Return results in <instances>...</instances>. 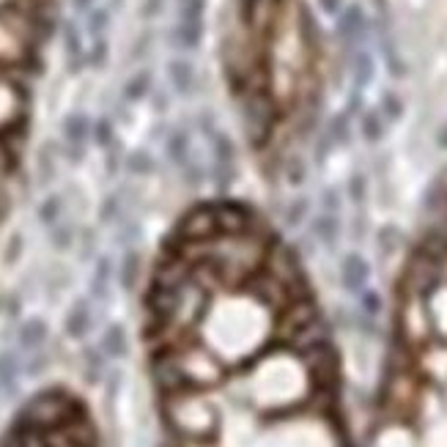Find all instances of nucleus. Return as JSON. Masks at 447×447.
I'll return each mask as SVG.
<instances>
[{
	"label": "nucleus",
	"instance_id": "nucleus-16",
	"mask_svg": "<svg viewBox=\"0 0 447 447\" xmlns=\"http://www.w3.org/2000/svg\"><path fill=\"white\" fill-rule=\"evenodd\" d=\"M63 50H66V61L72 72H80L88 63V50L83 47V36L74 22H63Z\"/></svg>",
	"mask_w": 447,
	"mask_h": 447
},
{
	"label": "nucleus",
	"instance_id": "nucleus-44",
	"mask_svg": "<svg viewBox=\"0 0 447 447\" xmlns=\"http://www.w3.org/2000/svg\"><path fill=\"white\" fill-rule=\"evenodd\" d=\"M116 217H118V198L110 195V198H105V204H102V209H99V220H102V223H113Z\"/></svg>",
	"mask_w": 447,
	"mask_h": 447
},
{
	"label": "nucleus",
	"instance_id": "nucleus-13",
	"mask_svg": "<svg viewBox=\"0 0 447 447\" xmlns=\"http://www.w3.org/2000/svg\"><path fill=\"white\" fill-rule=\"evenodd\" d=\"M340 236H343V225L338 215H327V212H318L310 223V239L318 244V247H327V250H335L340 244Z\"/></svg>",
	"mask_w": 447,
	"mask_h": 447
},
{
	"label": "nucleus",
	"instance_id": "nucleus-26",
	"mask_svg": "<svg viewBox=\"0 0 447 447\" xmlns=\"http://www.w3.org/2000/svg\"><path fill=\"white\" fill-rule=\"evenodd\" d=\"M110 280H113V261L107 255H102L96 261V269H94V280H91V294L96 299H107L110 294Z\"/></svg>",
	"mask_w": 447,
	"mask_h": 447
},
{
	"label": "nucleus",
	"instance_id": "nucleus-4",
	"mask_svg": "<svg viewBox=\"0 0 447 447\" xmlns=\"http://www.w3.org/2000/svg\"><path fill=\"white\" fill-rule=\"evenodd\" d=\"M39 17L19 8H0V69L22 66L33 58L39 41Z\"/></svg>",
	"mask_w": 447,
	"mask_h": 447
},
{
	"label": "nucleus",
	"instance_id": "nucleus-46",
	"mask_svg": "<svg viewBox=\"0 0 447 447\" xmlns=\"http://www.w3.org/2000/svg\"><path fill=\"white\" fill-rule=\"evenodd\" d=\"M33 354H36V357H33V360L28 362V368H25V371H28V376H39V373L47 368V357H44L41 351H33Z\"/></svg>",
	"mask_w": 447,
	"mask_h": 447
},
{
	"label": "nucleus",
	"instance_id": "nucleus-21",
	"mask_svg": "<svg viewBox=\"0 0 447 447\" xmlns=\"http://www.w3.org/2000/svg\"><path fill=\"white\" fill-rule=\"evenodd\" d=\"M401 247H404V230L398 225L387 223L376 230V252H379V261H393Z\"/></svg>",
	"mask_w": 447,
	"mask_h": 447
},
{
	"label": "nucleus",
	"instance_id": "nucleus-19",
	"mask_svg": "<svg viewBox=\"0 0 447 447\" xmlns=\"http://www.w3.org/2000/svg\"><path fill=\"white\" fill-rule=\"evenodd\" d=\"M204 22H184L179 19L176 28H173V44L182 50V52H195L201 44H204Z\"/></svg>",
	"mask_w": 447,
	"mask_h": 447
},
{
	"label": "nucleus",
	"instance_id": "nucleus-20",
	"mask_svg": "<svg viewBox=\"0 0 447 447\" xmlns=\"http://www.w3.org/2000/svg\"><path fill=\"white\" fill-rule=\"evenodd\" d=\"M99 349L105 357L110 360H121L129 354V338H127V329L121 324H110L105 332H102V340H99Z\"/></svg>",
	"mask_w": 447,
	"mask_h": 447
},
{
	"label": "nucleus",
	"instance_id": "nucleus-24",
	"mask_svg": "<svg viewBox=\"0 0 447 447\" xmlns=\"http://www.w3.org/2000/svg\"><path fill=\"white\" fill-rule=\"evenodd\" d=\"M165 154H168V160L173 162V165H184L187 160H190V135L184 132V129H173L171 135H168V140H165Z\"/></svg>",
	"mask_w": 447,
	"mask_h": 447
},
{
	"label": "nucleus",
	"instance_id": "nucleus-7",
	"mask_svg": "<svg viewBox=\"0 0 447 447\" xmlns=\"http://www.w3.org/2000/svg\"><path fill=\"white\" fill-rule=\"evenodd\" d=\"M371 274H373L371 261L357 250L346 252L338 263V280H340V288L346 294H362L371 283Z\"/></svg>",
	"mask_w": 447,
	"mask_h": 447
},
{
	"label": "nucleus",
	"instance_id": "nucleus-8",
	"mask_svg": "<svg viewBox=\"0 0 447 447\" xmlns=\"http://www.w3.org/2000/svg\"><path fill=\"white\" fill-rule=\"evenodd\" d=\"M371 447H423L420 437L415 434L412 423L406 420H384L373 434Z\"/></svg>",
	"mask_w": 447,
	"mask_h": 447
},
{
	"label": "nucleus",
	"instance_id": "nucleus-38",
	"mask_svg": "<svg viewBox=\"0 0 447 447\" xmlns=\"http://www.w3.org/2000/svg\"><path fill=\"white\" fill-rule=\"evenodd\" d=\"M14 165H17V157H14V149L8 146V140H6V138H0V182H6V179L11 176V171H14Z\"/></svg>",
	"mask_w": 447,
	"mask_h": 447
},
{
	"label": "nucleus",
	"instance_id": "nucleus-50",
	"mask_svg": "<svg viewBox=\"0 0 447 447\" xmlns=\"http://www.w3.org/2000/svg\"><path fill=\"white\" fill-rule=\"evenodd\" d=\"M6 215H8V193H6V187L0 182V223L6 220Z\"/></svg>",
	"mask_w": 447,
	"mask_h": 447
},
{
	"label": "nucleus",
	"instance_id": "nucleus-27",
	"mask_svg": "<svg viewBox=\"0 0 447 447\" xmlns=\"http://www.w3.org/2000/svg\"><path fill=\"white\" fill-rule=\"evenodd\" d=\"M310 215V198L307 195H294L285 206H283V225L285 228H299Z\"/></svg>",
	"mask_w": 447,
	"mask_h": 447
},
{
	"label": "nucleus",
	"instance_id": "nucleus-32",
	"mask_svg": "<svg viewBox=\"0 0 447 447\" xmlns=\"http://www.w3.org/2000/svg\"><path fill=\"white\" fill-rule=\"evenodd\" d=\"M61 212H63V198H61V195H47V198L39 204L36 217H39V223L41 225L52 228L55 223H61Z\"/></svg>",
	"mask_w": 447,
	"mask_h": 447
},
{
	"label": "nucleus",
	"instance_id": "nucleus-47",
	"mask_svg": "<svg viewBox=\"0 0 447 447\" xmlns=\"http://www.w3.org/2000/svg\"><path fill=\"white\" fill-rule=\"evenodd\" d=\"M365 230H368V220H365V215L360 212L357 220H354V225H351V239H354V241H362V239H365Z\"/></svg>",
	"mask_w": 447,
	"mask_h": 447
},
{
	"label": "nucleus",
	"instance_id": "nucleus-40",
	"mask_svg": "<svg viewBox=\"0 0 447 447\" xmlns=\"http://www.w3.org/2000/svg\"><path fill=\"white\" fill-rule=\"evenodd\" d=\"M340 209H343V195L338 193V190H324L321 193V212H327V215H338L340 217Z\"/></svg>",
	"mask_w": 447,
	"mask_h": 447
},
{
	"label": "nucleus",
	"instance_id": "nucleus-14",
	"mask_svg": "<svg viewBox=\"0 0 447 447\" xmlns=\"http://www.w3.org/2000/svg\"><path fill=\"white\" fill-rule=\"evenodd\" d=\"M91 324H94V313H91L88 299H77V302L69 307L66 321H63L66 335L74 338V340H83V338L91 332Z\"/></svg>",
	"mask_w": 447,
	"mask_h": 447
},
{
	"label": "nucleus",
	"instance_id": "nucleus-43",
	"mask_svg": "<svg viewBox=\"0 0 447 447\" xmlns=\"http://www.w3.org/2000/svg\"><path fill=\"white\" fill-rule=\"evenodd\" d=\"M343 6H346V0H316V8L324 17H329V19H338V14L343 11Z\"/></svg>",
	"mask_w": 447,
	"mask_h": 447
},
{
	"label": "nucleus",
	"instance_id": "nucleus-39",
	"mask_svg": "<svg viewBox=\"0 0 447 447\" xmlns=\"http://www.w3.org/2000/svg\"><path fill=\"white\" fill-rule=\"evenodd\" d=\"M182 176H184V184H187L190 190H198V187H201V182L206 179L204 168H201L198 162H190V160L182 165Z\"/></svg>",
	"mask_w": 447,
	"mask_h": 447
},
{
	"label": "nucleus",
	"instance_id": "nucleus-49",
	"mask_svg": "<svg viewBox=\"0 0 447 447\" xmlns=\"http://www.w3.org/2000/svg\"><path fill=\"white\" fill-rule=\"evenodd\" d=\"M72 8L80 11V14H88L96 8V0H72Z\"/></svg>",
	"mask_w": 447,
	"mask_h": 447
},
{
	"label": "nucleus",
	"instance_id": "nucleus-25",
	"mask_svg": "<svg viewBox=\"0 0 447 447\" xmlns=\"http://www.w3.org/2000/svg\"><path fill=\"white\" fill-rule=\"evenodd\" d=\"M19 384V360L14 351H0V390L3 393H17Z\"/></svg>",
	"mask_w": 447,
	"mask_h": 447
},
{
	"label": "nucleus",
	"instance_id": "nucleus-2",
	"mask_svg": "<svg viewBox=\"0 0 447 447\" xmlns=\"http://www.w3.org/2000/svg\"><path fill=\"white\" fill-rule=\"evenodd\" d=\"M162 417L176 439L184 442H215L220 434V412L206 398V390H184L162 395Z\"/></svg>",
	"mask_w": 447,
	"mask_h": 447
},
{
	"label": "nucleus",
	"instance_id": "nucleus-41",
	"mask_svg": "<svg viewBox=\"0 0 447 447\" xmlns=\"http://www.w3.org/2000/svg\"><path fill=\"white\" fill-rule=\"evenodd\" d=\"M107 63V41L105 39H96L94 47L88 50V66H105Z\"/></svg>",
	"mask_w": 447,
	"mask_h": 447
},
{
	"label": "nucleus",
	"instance_id": "nucleus-51",
	"mask_svg": "<svg viewBox=\"0 0 447 447\" xmlns=\"http://www.w3.org/2000/svg\"><path fill=\"white\" fill-rule=\"evenodd\" d=\"M8 3H14V0H0V8H8Z\"/></svg>",
	"mask_w": 447,
	"mask_h": 447
},
{
	"label": "nucleus",
	"instance_id": "nucleus-10",
	"mask_svg": "<svg viewBox=\"0 0 447 447\" xmlns=\"http://www.w3.org/2000/svg\"><path fill=\"white\" fill-rule=\"evenodd\" d=\"M91 129H94V124L85 113H69L63 118V140H66L72 157H83L85 143L91 138Z\"/></svg>",
	"mask_w": 447,
	"mask_h": 447
},
{
	"label": "nucleus",
	"instance_id": "nucleus-36",
	"mask_svg": "<svg viewBox=\"0 0 447 447\" xmlns=\"http://www.w3.org/2000/svg\"><path fill=\"white\" fill-rule=\"evenodd\" d=\"M91 138L96 140V146H99V149H110V146L116 143V129H113V121H110V118H99V121H94Z\"/></svg>",
	"mask_w": 447,
	"mask_h": 447
},
{
	"label": "nucleus",
	"instance_id": "nucleus-17",
	"mask_svg": "<svg viewBox=\"0 0 447 447\" xmlns=\"http://www.w3.org/2000/svg\"><path fill=\"white\" fill-rule=\"evenodd\" d=\"M357 127H360V138H362L368 146H379V143L384 140L390 124L384 121V116H382L379 107H376V110H362Z\"/></svg>",
	"mask_w": 447,
	"mask_h": 447
},
{
	"label": "nucleus",
	"instance_id": "nucleus-15",
	"mask_svg": "<svg viewBox=\"0 0 447 447\" xmlns=\"http://www.w3.org/2000/svg\"><path fill=\"white\" fill-rule=\"evenodd\" d=\"M50 338V327L44 318H28L22 321V327L17 329V340H19V349L22 351H41V346L47 343Z\"/></svg>",
	"mask_w": 447,
	"mask_h": 447
},
{
	"label": "nucleus",
	"instance_id": "nucleus-34",
	"mask_svg": "<svg viewBox=\"0 0 447 447\" xmlns=\"http://www.w3.org/2000/svg\"><path fill=\"white\" fill-rule=\"evenodd\" d=\"M357 296H360V313H362V316H368V318H379V316H382L384 302H382V294H379V291L365 288V291L357 294Z\"/></svg>",
	"mask_w": 447,
	"mask_h": 447
},
{
	"label": "nucleus",
	"instance_id": "nucleus-9",
	"mask_svg": "<svg viewBox=\"0 0 447 447\" xmlns=\"http://www.w3.org/2000/svg\"><path fill=\"white\" fill-rule=\"evenodd\" d=\"M165 72H168L171 88L179 96H193L195 94V88H198V69H195V63L190 58H171Z\"/></svg>",
	"mask_w": 447,
	"mask_h": 447
},
{
	"label": "nucleus",
	"instance_id": "nucleus-37",
	"mask_svg": "<svg viewBox=\"0 0 447 447\" xmlns=\"http://www.w3.org/2000/svg\"><path fill=\"white\" fill-rule=\"evenodd\" d=\"M107 25H110V11H107V8H94V11H88V30H91L94 39H102L105 30H107Z\"/></svg>",
	"mask_w": 447,
	"mask_h": 447
},
{
	"label": "nucleus",
	"instance_id": "nucleus-23",
	"mask_svg": "<svg viewBox=\"0 0 447 447\" xmlns=\"http://www.w3.org/2000/svg\"><path fill=\"white\" fill-rule=\"evenodd\" d=\"M151 83H154V77H151V72L149 69H140V72H135L127 83H124V99L127 102H140V99H146L149 94H151Z\"/></svg>",
	"mask_w": 447,
	"mask_h": 447
},
{
	"label": "nucleus",
	"instance_id": "nucleus-11",
	"mask_svg": "<svg viewBox=\"0 0 447 447\" xmlns=\"http://www.w3.org/2000/svg\"><path fill=\"white\" fill-rule=\"evenodd\" d=\"M426 307H428V318L434 327V338L447 340V277L426 294Z\"/></svg>",
	"mask_w": 447,
	"mask_h": 447
},
{
	"label": "nucleus",
	"instance_id": "nucleus-29",
	"mask_svg": "<svg viewBox=\"0 0 447 447\" xmlns=\"http://www.w3.org/2000/svg\"><path fill=\"white\" fill-rule=\"evenodd\" d=\"M124 168H127L132 176H149V173L157 171V162H154V157H151L146 149H135V151L127 154Z\"/></svg>",
	"mask_w": 447,
	"mask_h": 447
},
{
	"label": "nucleus",
	"instance_id": "nucleus-33",
	"mask_svg": "<svg viewBox=\"0 0 447 447\" xmlns=\"http://www.w3.org/2000/svg\"><path fill=\"white\" fill-rule=\"evenodd\" d=\"M74 239H77V233H74L69 225L55 223L52 228H50V244H52L58 252H66V250H72Z\"/></svg>",
	"mask_w": 447,
	"mask_h": 447
},
{
	"label": "nucleus",
	"instance_id": "nucleus-48",
	"mask_svg": "<svg viewBox=\"0 0 447 447\" xmlns=\"http://www.w3.org/2000/svg\"><path fill=\"white\" fill-rule=\"evenodd\" d=\"M434 146H437L439 151H447V121H442V124L437 127V132H434Z\"/></svg>",
	"mask_w": 447,
	"mask_h": 447
},
{
	"label": "nucleus",
	"instance_id": "nucleus-28",
	"mask_svg": "<svg viewBox=\"0 0 447 447\" xmlns=\"http://www.w3.org/2000/svg\"><path fill=\"white\" fill-rule=\"evenodd\" d=\"M379 113L384 116L387 124H398L406 113V105H404V96L398 91H384L382 94V102H379Z\"/></svg>",
	"mask_w": 447,
	"mask_h": 447
},
{
	"label": "nucleus",
	"instance_id": "nucleus-6",
	"mask_svg": "<svg viewBox=\"0 0 447 447\" xmlns=\"http://www.w3.org/2000/svg\"><path fill=\"white\" fill-rule=\"evenodd\" d=\"M371 30H373V19L362 3H346L335 19V39L340 50H346V55L360 50Z\"/></svg>",
	"mask_w": 447,
	"mask_h": 447
},
{
	"label": "nucleus",
	"instance_id": "nucleus-18",
	"mask_svg": "<svg viewBox=\"0 0 447 447\" xmlns=\"http://www.w3.org/2000/svg\"><path fill=\"white\" fill-rule=\"evenodd\" d=\"M209 140H212V157H215V168H228V171H236V160H239V154H236V143H233V138H230L228 132L215 129V132L209 135Z\"/></svg>",
	"mask_w": 447,
	"mask_h": 447
},
{
	"label": "nucleus",
	"instance_id": "nucleus-45",
	"mask_svg": "<svg viewBox=\"0 0 447 447\" xmlns=\"http://www.w3.org/2000/svg\"><path fill=\"white\" fill-rule=\"evenodd\" d=\"M162 8H165V0H143L140 17H143V19H157V17L162 14Z\"/></svg>",
	"mask_w": 447,
	"mask_h": 447
},
{
	"label": "nucleus",
	"instance_id": "nucleus-35",
	"mask_svg": "<svg viewBox=\"0 0 447 447\" xmlns=\"http://www.w3.org/2000/svg\"><path fill=\"white\" fill-rule=\"evenodd\" d=\"M176 8H179V19H184V22H204L206 0H176Z\"/></svg>",
	"mask_w": 447,
	"mask_h": 447
},
{
	"label": "nucleus",
	"instance_id": "nucleus-42",
	"mask_svg": "<svg viewBox=\"0 0 447 447\" xmlns=\"http://www.w3.org/2000/svg\"><path fill=\"white\" fill-rule=\"evenodd\" d=\"M22 250H25L22 233H11V236H8V244H6V263H17L19 255H22Z\"/></svg>",
	"mask_w": 447,
	"mask_h": 447
},
{
	"label": "nucleus",
	"instance_id": "nucleus-5",
	"mask_svg": "<svg viewBox=\"0 0 447 447\" xmlns=\"http://www.w3.org/2000/svg\"><path fill=\"white\" fill-rule=\"evenodd\" d=\"M28 121V94L0 69V138H11L25 129Z\"/></svg>",
	"mask_w": 447,
	"mask_h": 447
},
{
	"label": "nucleus",
	"instance_id": "nucleus-22",
	"mask_svg": "<svg viewBox=\"0 0 447 447\" xmlns=\"http://www.w3.org/2000/svg\"><path fill=\"white\" fill-rule=\"evenodd\" d=\"M140 274H143V258L138 250H127L121 255V263H118V283L124 291H135L138 283H140Z\"/></svg>",
	"mask_w": 447,
	"mask_h": 447
},
{
	"label": "nucleus",
	"instance_id": "nucleus-30",
	"mask_svg": "<svg viewBox=\"0 0 447 447\" xmlns=\"http://www.w3.org/2000/svg\"><path fill=\"white\" fill-rule=\"evenodd\" d=\"M283 179L291 184V187H299V184H305V179H307V162L299 157V154H291V157H285L283 160Z\"/></svg>",
	"mask_w": 447,
	"mask_h": 447
},
{
	"label": "nucleus",
	"instance_id": "nucleus-31",
	"mask_svg": "<svg viewBox=\"0 0 447 447\" xmlns=\"http://www.w3.org/2000/svg\"><path fill=\"white\" fill-rule=\"evenodd\" d=\"M368 187H371V182H368V176L362 171H357V173L349 176V182H346V198L351 201V206L360 209L368 201Z\"/></svg>",
	"mask_w": 447,
	"mask_h": 447
},
{
	"label": "nucleus",
	"instance_id": "nucleus-1",
	"mask_svg": "<svg viewBox=\"0 0 447 447\" xmlns=\"http://www.w3.org/2000/svg\"><path fill=\"white\" fill-rule=\"evenodd\" d=\"M201 321H209L217 335L215 354L223 360L225 346H233L239 357L255 360L269 340H274L277 327V310H272L263 299H258L247 288H230L215 294L206 316Z\"/></svg>",
	"mask_w": 447,
	"mask_h": 447
},
{
	"label": "nucleus",
	"instance_id": "nucleus-3",
	"mask_svg": "<svg viewBox=\"0 0 447 447\" xmlns=\"http://www.w3.org/2000/svg\"><path fill=\"white\" fill-rule=\"evenodd\" d=\"M236 102H239L241 129L247 135V143L255 151L269 149L272 140L277 138V129L285 121V113L277 105V99L269 94V88H250L247 94L236 96Z\"/></svg>",
	"mask_w": 447,
	"mask_h": 447
},
{
	"label": "nucleus",
	"instance_id": "nucleus-12",
	"mask_svg": "<svg viewBox=\"0 0 447 447\" xmlns=\"http://www.w3.org/2000/svg\"><path fill=\"white\" fill-rule=\"evenodd\" d=\"M349 74H351L354 91L362 94V91L373 83V77H376V58H373V52L365 50V47L354 50V52L349 55Z\"/></svg>",
	"mask_w": 447,
	"mask_h": 447
}]
</instances>
